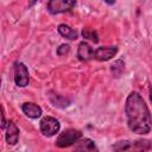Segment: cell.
Instances as JSON below:
<instances>
[{"instance_id":"cell-1","label":"cell","mask_w":152,"mask_h":152,"mask_svg":"<svg viewBox=\"0 0 152 152\" xmlns=\"http://www.w3.org/2000/svg\"><path fill=\"white\" fill-rule=\"evenodd\" d=\"M125 113L127 118V126L133 133L145 135L151 132L150 109L139 93H129L125 103Z\"/></svg>"},{"instance_id":"cell-2","label":"cell","mask_w":152,"mask_h":152,"mask_svg":"<svg viewBox=\"0 0 152 152\" xmlns=\"http://www.w3.org/2000/svg\"><path fill=\"white\" fill-rule=\"evenodd\" d=\"M82 138V132L78 129H74V128H69L63 131L56 139L55 145L57 147H69L71 145H74L78 139Z\"/></svg>"},{"instance_id":"cell-3","label":"cell","mask_w":152,"mask_h":152,"mask_svg":"<svg viewBox=\"0 0 152 152\" xmlns=\"http://www.w3.org/2000/svg\"><path fill=\"white\" fill-rule=\"evenodd\" d=\"M76 2L77 0H49L46 8L51 14H59L71 11Z\"/></svg>"},{"instance_id":"cell-4","label":"cell","mask_w":152,"mask_h":152,"mask_svg":"<svg viewBox=\"0 0 152 152\" xmlns=\"http://www.w3.org/2000/svg\"><path fill=\"white\" fill-rule=\"evenodd\" d=\"M39 128H40V132L44 137L50 138V137L58 133L61 125H59V121L57 119H55L52 116H44L40 120Z\"/></svg>"},{"instance_id":"cell-5","label":"cell","mask_w":152,"mask_h":152,"mask_svg":"<svg viewBox=\"0 0 152 152\" xmlns=\"http://www.w3.org/2000/svg\"><path fill=\"white\" fill-rule=\"evenodd\" d=\"M151 142L148 140H138V141H119L113 145L114 151H131V150H151Z\"/></svg>"},{"instance_id":"cell-6","label":"cell","mask_w":152,"mask_h":152,"mask_svg":"<svg viewBox=\"0 0 152 152\" xmlns=\"http://www.w3.org/2000/svg\"><path fill=\"white\" fill-rule=\"evenodd\" d=\"M28 82H30V75H28L27 66L21 62H17L14 64V83H15V86L24 88V87L28 86Z\"/></svg>"},{"instance_id":"cell-7","label":"cell","mask_w":152,"mask_h":152,"mask_svg":"<svg viewBox=\"0 0 152 152\" xmlns=\"http://www.w3.org/2000/svg\"><path fill=\"white\" fill-rule=\"evenodd\" d=\"M116 53H118L116 46H100L96 50H94L93 58L101 61V62H106V61L112 59Z\"/></svg>"},{"instance_id":"cell-8","label":"cell","mask_w":152,"mask_h":152,"mask_svg":"<svg viewBox=\"0 0 152 152\" xmlns=\"http://www.w3.org/2000/svg\"><path fill=\"white\" fill-rule=\"evenodd\" d=\"M93 55H94V49L87 43V42H81L78 44V49H77V58L82 62H88L90 59H93Z\"/></svg>"},{"instance_id":"cell-9","label":"cell","mask_w":152,"mask_h":152,"mask_svg":"<svg viewBox=\"0 0 152 152\" xmlns=\"http://www.w3.org/2000/svg\"><path fill=\"white\" fill-rule=\"evenodd\" d=\"M21 110H23V113L27 118H31V119H38L43 114L42 108L38 104L33 103V102H25V103H23Z\"/></svg>"},{"instance_id":"cell-10","label":"cell","mask_w":152,"mask_h":152,"mask_svg":"<svg viewBox=\"0 0 152 152\" xmlns=\"http://www.w3.org/2000/svg\"><path fill=\"white\" fill-rule=\"evenodd\" d=\"M6 142L11 146L15 145L18 142L19 139V128L17 127V125L13 121H10L6 126Z\"/></svg>"},{"instance_id":"cell-11","label":"cell","mask_w":152,"mask_h":152,"mask_svg":"<svg viewBox=\"0 0 152 152\" xmlns=\"http://www.w3.org/2000/svg\"><path fill=\"white\" fill-rule=\"evenodd\" d=\"M48 94H49L48 96H49V100H50L51 104L55 106V107L65 108V107H68V106L71 103V101H70L68 97L63 96V95L56 94V93H53V91H49Z\"/></svg>"},{"instance_id":"cell-12","label":"cell","mask_w":152,"mask_h":152,"mask_svg":"<svg viewBox=\"0 0 152 152\" xmlns=\"http://www.w3.org/2000/svg\"><path fill=\"white\" fill-rule=\"evenodd\" d=\"M75 150L76 151H97V147H96L95 142L91 139L86 138V139H82V140L78 139L76 141Z\"/></svg>"},{"instance_id":"cell-13","label":"cell","mask_w":152,"mask_h":152,"mask_svg":"<svg viewBox=\"0 0 152 152\" xmlns=\"http://www.w3.org/2000/svg\"><path fill=\"white\" fill-rule=\"evenodd\" d=\"M57 30H58V32H59V34H61L62 37H64V38H66V39H70V40H75V39L77 38V36H78L77 31L74 30V28H71V27H70L69 25H66V24H61V25H58Z\"/></svg>"},{"instance_id":"cell-14","label":"cell","mask_w":152,"mask_h":152,"mask_svg":"<svg viewBox=\"0 0 152 152\" xmlns=\"http://www.w3.org/2000/svg\"><path fill=\"white\" fill-rule=\"evenodd\" d=\"M110 71L114 77H120L122 75V72L125 71V62L122 59H116L110 65Z\"/></svg>"},{"instance_id":"cell-15","label":"cell","mask_w":152,"mask_h":152,"mask_svg":"<svg viewBox=\"0 0 152 152\" xmlns=\"http://www.w3.org/2000/svg\"><path fill=\"white\" fill-rule=\"evenodd\" d=\"M82 37L86 38V39H89L94 43H97L99 42V37H97V32L95 30H90V28H83L82 30Z\"/></svg>"},{"instance_id":"cell-16","label":"cell","mask_w":152,"mask_h":152,"mask_svg":"<svg viewBox=\"0 0 152 152\" xmlns=\"http://www.w3.org/2000/svg\"><path fill=\"white\" fill-rule=\"evenodd\" d=\"M69 52H70V46L68 44H62V45H59V48H57V55L58 56H65Z\"/></svg>"},{"instance_id":"cell-17","label":"cell","mask_w":152,"mask_h":152,"mask_svg":"<svg viewBox=\"0 0 152 152\" xmlns=\"http://www.w3.org/2000/svg\"><path fill=\"white\" fill-rule=\"evenodd\" d=\"M6 126H7V122L5 118V110H4L2 104H0V129H4Z\"/></svg>"},{"instance_id":"cell-18","label":"cell","mask_w":152,"mask_h":152,"mask_svg":"<svg viewBox=\"0 0 152 152\" xmlns=\"http://www.w3.org/2000/svg\"><path fill=\"white\" fill-rule=\"evenodd\" d=\"M104 2L108 4V5H114L116 2V0H104Z\"/></svg>"},{"instance_id":"cell-19","label":"cell","mask_w":152,"mask_h":152,"mask_svg":"<svg viewBox=\"0 0 152 152\" xmlns=\"http://www.w3.org/2000/svg\"><path fill=\"white\" fill-rule=\"evenodd\" d=\"M0 87H1V78H0Z\"/></svg>"}]
</instances>
